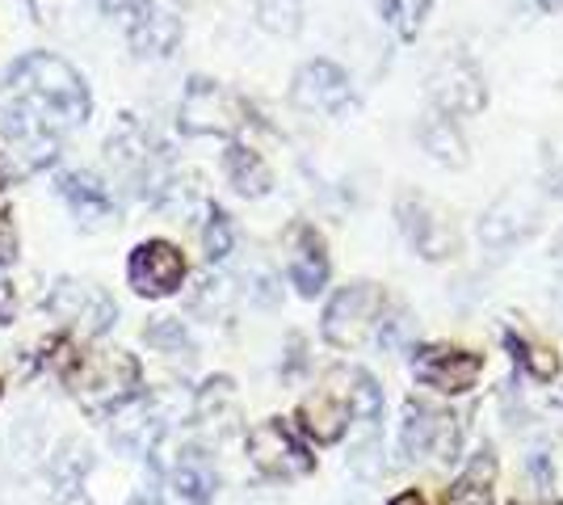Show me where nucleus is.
Returning a JSON list of instances; mask_svg holds the SVG:
<instances>
[{"label": "nucleus", "mask_w": 563, "mask_h": 505, "mask_svg": "<svg viewBox=\"0 0 563 505\" xmlns=\"http://www.w3.org/2000/svg\"><path fill=\"white\" fill-rule=\"evenodd\" d=\"M429 97H433V110H442L450 119H471L488 106V85L467 55H446L429 76Z\"/></svg>", "instance_id": "10"}, {"label": "nucleus", "mask_w": 563, "mask_h": 505, "mask_svg": "<svg viewBox=\"0 0 563 505\" xmlns=\"http://www.w3.org/2000/svg\"><path fill=\"white\" fill-rule=\"evenodd\" d=\"M257 22L269 34L290 39L303 30V0H257Z\"/></svg>", "instance_id": "24"}, {"label": "nucleus", "mask_w": 563, "mask_h": 505, "mask_svg": "<svg viewBox=\"0 0 563 505\" xmlns=\"http://www.w3.org/2000/svg\"><path fill=\"white\" fill-rule=\"evenodd\" d=\"M391 505H424V497L417 493V488H408V493H399V497H391Z\"/></svg>", "instance_id": "30"}, {"label": "nucleus", "mask_w": 563, "mask_h": 505, "mask_svg": "<svg viewBox=\"0 0 563 505\" xmlns=\"http://www.w3.org/2000/svg\"><path fill=\"white\" fill-rule=\"evenodd\" d=\"M534 4H539L542 13H560L563 9V0H534Z\"/></svg>", "instance_id": "31"}, {"label": "nucleus", "mask_w": 563, "mask_h": 505, "mask_svg": "<svg viewBox=\"0 0 563 505\" xmlns=\"http://www.w3.org/2000/svg\"><path fill=\"white\" fill-rule=\"evenodd\" d=\"M223 165H228V177H232L235 194H244V198H265V194L274 190V173H269V165L261 161V152H253V147L232 144Z\"/></svg>", "instance_id": "20"}, {"label": "nucleus", "mask_w": 563, "mask_h": 505, "mask_svg": "<svg viewBox=\"0 0 563 505\" xmlns=\"http://www.w3.org/2000/svg\"><path fill=\"white\" fill-rule=\"evenodd\" d=\"M71 396L85 405L89 413H110L126 400H135L140 392V362L131 359L126 350H85L68 362L64 371Z\"/></svg>", "instance_id": "2"}, {"label": "nucleus", "mask_w": 563, "mask_h": 505, "mask_svg": "<svg viewBox=\"0 0 563 505\" xmlns=\"http://www.w3.org/2000/svg\"><path fill=\"white\" fill-rule=\"evenodd\" d=\"M89 0H30V9H34V18L43 25H59L64 18H71V13H80Z\"/></svg>", "instance_id": "27"}, {"label": "nucleus", "mask_w": 563, "mask_h": 505, "mask_svg": "<svg viewBox=\"0 0 563 505\" xmlns=\"http://www.w3.org/2000/svg\"><path fill=\"white\" fill-rule=\"evenodd\" d=\"M18 320V295L9 283H0V325H13Z\"/></svg>", "instance_id": "28"}, {"label": "nucleus", "mask_w": 563, "mask_h": 505, "mask_svg": "<svg viewBox=\"0 0 563 505\" xmlns=\"http://www.w3.org/2000/svg\"><path fill=\"white\" fill-rule=\"evenodd\" d=\"M232 249H235L232 219H228V211L211 207V211H207V223H202V253H207L211 262H223Z\"/></svg>", "instance_id": "25"}, {"label": "nucleus", "mask_w": 563, "mask_h": 505, "mask_svg": "<svg viewBox=\"0 0 563 505\" xmlns=\"http://www.w3.org/2000/svg\"><path fill=\"white\" fill-rule=\"evenodd\" d=\"M396 223L399 232H404V241H408V249L421 262H450V257H459V232H454L450 216L433 198H424L417 190H404L396 198Z\"/></svg>", "instance_id": "5"}, {"label": "nucleus", "mask_w": 563, "mask_h": 505, "mask_svg": "<svg viewBox=\"0 0 563 505\" xmlns=\"http://www.w3.org/2000/svg\"><path fill=\"white\" fill-rule=\"evenodd\" d=\"M168 488L181 505H207L219 488V476H214L211 459L202 451H181V459L173 463L168 472Z\"/></svg>", "instance_id": "18"}, {"label": "nucleus", "mask_w": 563, "mask_h": 505, "mask_svg": "<svg viewBox=\"0 0 563 505\" xmlns=\"http://www.w3.org/2000/svg\"><path fill=\"white\" fill-rule=\"evenodd\" d=\"M59 194L68 198V207L85 219V223H97V219L110 216V194H106V186L97 182L93 173H68V177L59 182Z\"/></svg>", "instance_id": "21"}, {"label": "nucleus", "mask_w": 563, "mask_h": 505, "mask_svg": "<svg viewBox=\"0 0 563 505\" xmlns=\"http://www.w3.org/2000/svg\"><path fill=\"white\" fill-rule=\"evenodd\" d=\"M299 426L316 442H341L345 430H350V384L316 387L303 405H299Z\"/></svg>", "instance_id": "14"}, {"label": "nucleus", "mask_w": 563, "mask_h": 505, "mask_svg": "<svg viewBox=\"0 0 563 505\" xmlns=\"http://www.w3.org/2000/svg\"><path fill=\"white\" fill-rule=\"evenodd\" d=\"M249 459L257 463L265 476L274 481H299L316 468V455L307 451V442L299 438V430L282 417H269V421H257L249 430Z\"/></svg>", "instance_id": "6"}, {"label": "nucleus", "mask_w": 563, "mask_h": 505, "mask_svg": "<svg viewBox=\"0 0 563 505\" xmlns=\"http://www.w3.org/2000/svg\"><path fill=\"white\" fill-rule=\"evenodd\" d=\"M534 228H539V207L521 194H505L479 219V244L493 249V253H505V249L526 241Z\"/></svg>", "instance_id": "13"}, {"label": "nucleus", "mask_w": 563, "mask_h": 505, "mask_svg": "<svg viewBox=\"0 0 563 505\" xmlns=\"http://www.w3.org/2000/svg\"><path fill=\"white\" fill-rule=\"evenodd\" d=\"M4 94L18 101V114H25V119H34L38 110H51L68 122H85L89 106H93L80 73L51 51L22 55L4 76Z\"/></svg>", "instance_id": "1"}, {"label": "nucleus", "mask_w": 563, "mask_h": 505, "mask_svg": "<svg viewBox=\"0 0 563 505\" xmlns=\"http://www.w3.org/2000/svg\"><path fill=\"white\" fill-rule=\"evenodd\" d=\"M459 442H463V421L446 409H429L421 400H408L404 405V426H399V451L404 459H450L459 455Z\"/></svg>", "instance_id": "7"}, {"label": "nucleus", "mask_w": 563, "mask_h": 505, "mask_svg": "<svg viewBox=\"0 0 563 505\" xmlns=\"http://www.w3.org/2000/svg\"><path fill=\"white\" fill-rule=\"evenodd\" d=\"M126 13H131V47L140 55H173V47L181 43V22L156 0H135Z\"/></svg>", "instance_id": "15"}, {"label": "nucleus", "mask_w": 563, "mask_h": 505, "mask_svg": "<svg viewBox=\"0 0 563 505\" xmlns=\"http://www.w3.org/2000/svg\"><path fill=\"white\" fill-rule=\"evenodd\" d=\"M126 278H131L135 295H143V299H165V295L181 290V283H186V257H181L177 244L143 241L131 253V262H126Z\"/></svg>", "instance_id": "11"}, {"label": "nucleus", "mask_w": 563, "mask_h": 505, "mask_svg": "<svg viewBox=\"0 0 563 505\" xmlns=\"http://www.w3.org/2000/svg\"><path fill=\"white\" fill-rule=\"evenodd\" d=\"M505 345L514 350V362H521L539 384H551V380L560 375V359H555L547 345H539V341H530V337H521V333H505Z\"/></svg>", "instance_id": "23"}, {"label": "nucleus", "mask_w": 563, "mask_h": 505, "mask_svg": "<svg viewBox=\"0 0 563 505\" xmlns=\"http://www.w3.org/2000/svg\"><path fill=\"white\" fill-rule=\"evenodd\" d=\"M18 257V241H13V228H9V219L0 216V262L9 265Z\"/></svg>", "instance_id": "29"}, {"label": "nucleus", "mask_w": 563, "mask_h": 505, "mask_svg": "<svg viewBox=\"0 0 563 505\" xmlns=\"http://www.w3.org/2000/svg\"><path fill=\"white\" fill-rule=\"evenodd\" d=\"M55 312H64L68 320H80L89 333H106L114 325V299L106 290H89L80 283H59L55 290Z\"/></svg>", "instance_id": "17"}, {"label": "nucleus", "mask_w": 563, "mask_h": 505, "mask_svg": "<svg viewBox=\"0 0 563 505\" xmlns=\"http://www.w3.org/2000/svg\"><path fill=\"white\" fill-rule=\"evenodd\" d=\"M375 9H378V18H383V25L396 34L399 43H412V39L421 34L433 0H375Z\"/></svg>", "instance_id": "22"}, {"label": "nucleus", "mask_w": 563, "mask_h": 505, "mask_svg": "<svg viewBox=\"0 0 563 505\" xmlns=\"http://www.w3.org/2000/svg\"><path fill=\"white\" fill-rule=\"evenodd\" d=\"M493 481H496V459L488 451H479V455L471 459L467 468L450 481L446 505H493Z\"/></svg>", "instance_id": "19"}, {"label": "nucleus", "mask_w": 563, "mask_h": 505, "mask_svg": "<svg viewBox=\"0 0 563 505\" xmlns=\"http://www.w3.org/2000/svg\"><path fill=\"white\" fill-rule=\"evenodd\" d=\"M412 375H417V384L433 387L442 396H463L479 384L484 354L463 350V345H421L412 354Z\"/></svg>", "instance_id": "9"}, {"label": "nucleus", "mask_w": 563, "mask_h": 505, "mask_svg": "<svg viewBox=\"0 0 563 505\" xmlns=\"http://www.w3.org/2000/svg\"><path fill=\"white\" fill-rule=\"evenodd\" d=\"M253 119V110L244 106V97L223 89L219 80L194 76L186 85V97L177 106V127L186 135H235Z\"/></svg>", "instance_id": "4"}, {"label": "nucleus", "mask_w": 563, "mask_h": 505, "mask_svg": "<svg viewBox=\"0 0 563 505\" xmlns=\"http://www.w3.org/2000/svg\"><path fill=\"white\" fill-rule=\"evenodd\" d=\"M286 274L303 299H316L329 287V249L311 223H295L286 232Z\"/></svg>", "instance_id": "12"}, {"label": "nucleus", "mask_w": 563, "mask_h": 505, "mask_svg": "<svg viewBox=\"0 0 563 505\" xmlns=\"http://www.w3.org/2000/svg\"><path fill=\"white\" fill-rule=\"evenodd\" d=\"M387 290L375 283H350L329 299L324 308V341L332 350H362L366 341H375L378 320L387 312Z\"/></svg>", "instance_id": "3"}, {"label": "nucleus", "mask_w": 563, "mask_h": 505, "mask_svg": "<svg viewBox=\"0 0 563 505\" xmlns=\"http://www.w3.org/2000/svg\"><path fill=\"white\" fill-rule=\"evenodd\" d=\"M147 345H156L161 354H189V350H194L186 325L173 320V316H161V320L147 325Z\"/></svg>", "instance_id": "26"}, {"label": "nucleus", "mask_w": 563, "mask_h": 505, "mask_svg": "<svg viewBox=\"0 0 563 505\" xmlns=\"http://www.w3.org/2000/svg\"><path fill=\"white\" fill-rule=\"evenodd\" d=\"M417 140H421V147L429 152V161H438V165H446V168H467L471 147H467V135H463L459 119H450L442 110H429L421 119V127H417Z\"/></svg>", "instance_id": "16"}, {"label": "nucleus", "mask_w": 563, "mask_h": 505, "mask_svg": "<svg viewBox=\"0 0 563 505\" xmlns=\"http://www.w3.org/2000/svg\"><path fill=\"white\" fill-rule=\"evenodd\" d=\"M290 101L307 110V114H350L353 110V80L341 64L332 59H307L303 68L295 73V85H290Z\"/></svg>", "instance_id": "8"}]
</instances>
